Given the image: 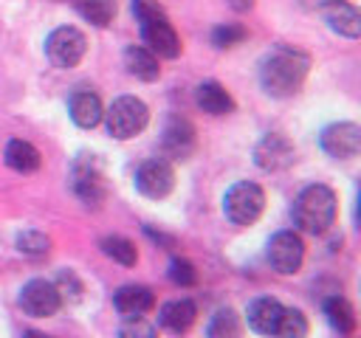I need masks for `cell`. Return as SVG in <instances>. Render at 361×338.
Instances as JSON below:
<instances>
[{
    "mask_svg": "<svg viewBox=\"0 0 361 338\" xmlns=\"http://www.w3.org/2000/svg\"><path fill=\"white\" fill-rule=\"evenodd\" d=\"M307 68H310V59L302 51L279 45L259 62V84L274 99L293 96L302 87V82L307 76Z\"/></svg>",
    "mask_w": 361,
    "mask_h": 338,
    "instance_id": "cell-1",
    "label": "cell"
},
{
    "mask_svg": "<svg viewBox=\"0 0 361 338\" xmlns=\"http://www.w3.org/2000/svg\"><path fill=\"white\" fill-rule=\"evenodd\" d=\"M133 14L141 25V37L147 42V48L155 54V56H164V59H175L180 54V37L175 34L166 11L155 3V0H133Z\"/></svg>",
    "mask_w": 361,
    "mask_h": 338,
    "instance_id": "cell-2",
    "label": "cell"
},
{
    "mask_svg": "<svg viewBox=\"0 0 361 338\" xmlns=\"http://www.w3.org/2000/svg\"><path fill=\"white\" fill-rule=\"evenodd\" d=\"M293 223L307 234H324L336 223V192L324 183H310L293 203Z\"/></svg>",
    "mask_w": 361,
    "mask_h": 338,
    "instance_id": "cell-3",
    "label": "cell"
},
{
    "mask_svg": "<svg viewBox=\"0 0 361 338\" xmlns=\"http://www.w3.org/2000/svg\"><path fill=\"white\" fill-rule=\"evenodd\" d=\"M265 208V192L251 183V180H237L234 186L226 189V197H223V214L228 223L234 225H251L259 220Z\"/></svg>",
    "mask_w": 361,
    "mask_h": 338,
    "instance_id": "cell-4",
    "label": "cell"
},
{
    "mask_svg": "<svg viewBox=\"0 0 361 338\" xmlns=\"http://www.w3.org/2000/svg\"><path fill=\"white\" fill-rule=\"evenodd\" d=\"M104 121H107V132H110L113 138L127 141V138L138 135V132L147 127L149 110H147V104H144L141 99H135V96H118V99L107 107Z\"/></svg>",
    "mask_w": 361,
    "mask_h": 338,
    "instance_id": "cell-5",
    "label": "cell"
},
{
    "mask_svg": "<svg viewBox=\"0 0 361 338\" xmlns=\"http://www.w3.org/2000/svg\"><path fill=\"white\" fill-rule=\"evenodd\" d=\"M71 189L73 194L87 203V206H99L107 194V183H104V169L99 163L96 155H76L71 163Z\"/></svg>",
    "mask_w": 361,
    "mask_h": 338,
    "instance_id": "cell-6",
    "label": "cell"
},
{
    "mask_svg": "<svg viewBox=\"0 0 361 338\" xmlns=\"http://www.w3.org/2000/svg\"><path fill=\"white\" fill-rule=\"evenodd\" d=\"M85 51H87V39L73 25H59L45 39V56H48V62L54 68H62V70L79 65L82 56H85Z\"/></svg>",
    "mask_w": 361,
    "mask_h": 338,
    "instance_id": "cell-7",
    "label": "cell"
},
{
    "mask_svg": "<svg viewBox=\"0 0 361 338\" xmlns=\"http://www.w3.org/2000/svg\"><path fill=\"white\" fill-rule=\"evenodd\" d=\"M135 189L149 200H164L175 189V169L166 158H149L135 169Z\"/></svg>",
    "mask_w": 361,
    "mask_h": 338,
    "instance_id": "cell-8",
    "label": "cell"
},
{
    "mask_svg": "<svg viewBox=\"0 0 361 338\" xmlns=\"http://www.w3.org/2000/svg\"><path fill=\"white\" fill-rule=\"evenodd\" d=\"M319 144L336 161L355 158L361 152V127L355 121H336V124H330V127L322 130Z\"/></svg>",
    "mask_w": 361,
    "mask_h": 338,
    "instance_id": "cell-9",
    "label": "cell"
},
{
    "mask_svg": "<svg viewBox=\"0 0 361 338\" xmlns=\"http://www.w3.org/2000/svg\"><path fill=\"white\" fill-rule=\"evenodd\" d=\"M305 259V242L296 231H276L268 242V262L276 273H296Z\"/></svg>",
    "mask_w": 361,
    "mask_h": 338,
    "instance_id": "cell-10",
    "label": "cell"
},
{
    "mask_svg": "<svg viewBox=\"0 0 361 338\" xmlns=\"http://www.w3.org/2000/svg\"><path fill=\"white\" fill-rule=\"evenodd\" d=\"M195 127L192 121L180 118V115H172L161 132V149H164V158L166 161H186L192 152H195Z\"/></svg>",
    "mask_w": 361,
    "mask_h": 338,
    "instance_id": "cell-11",
    "label": "cell"
},
{
    "mask_svg": "<svg viewBox=\"0 0 361 338\" xmlns=\"http://www.w3.org/2000/svg\"><path fill=\"white\" fill-rule=\"evenodd\" d=\"M20 307H23V313H28L34 318H48L62 307V301H59V296H56L51 282L31 279L20 290Z\"/></svg>",
    "mask_w": 361,
    "mask_h": 338,
    "instance_id": "cell-12",
    "label": "cell"
},
{
    "mask_svg": "<svg viewBox=\"0 0 361 338\" xmlns=\"http://www.w3.org/2000/svg\"><path fill=\"white\" fill-rule=\"evenodd\" d=\"M293 161V144L282 132H268L254 146V163L265 172H279Z\"/></svg>",
    "mask_w": 361,
    "mask_h": 338,
    "instance_id": "cell-13",
    "label": "cell"
},
{
    "mask_svg": "<svg viewBox=\"0 0 361 338\" xmlns=\"http://www.w3.org/2000/svg\"><path fill=\"white\" fill-rule=\"evenodd\" d=\"M155 304V296L144 284H124L113 293V307L121 318H141Z\"/></svg>",
    "mask_w": 361,
    "mask_h": 338,
    "instance_id": "cell-14",
    "label": "cell"
},
{
    "mask_svg": "<svg viewBox=\"0 0 361 338\" xmlns=\"http://www.w3.org/2000/svg\"><path fill=\"white\" fill-rule=\"evenodd\" d=\"M195 318H197V307H195L192 299H175V301H166V304L161 307V313H158L161 327H164L166 332H172V335H183V332H189L192 324H195Z\"/></svg>",
    "mask_w": 361,
    "mask_h": 338,
    "instance_id": "cell-15",
    "label": "cell"
},
{
    "mask_svg": "<svg viewBox=\"0 0 361 338\" xmlns=\"http://www.w3.org/2000/svg\"><path fill=\"white\" fill-rule=\"evenodd\" d=\"M324 20L330 25V31L347 37V39H358L361 37V14L355 6L344 3V0H333L324 6Z\"/></svg>",
    "mask_w": 361,
    "mask_h": 338,
    "instance_id": "cell-16",
    "label": "cell"
},
{
    "mask_svg": "<svg viewBox=\"0 0 361 338\" xmlns=\"http://www.w3.org/2000/svg\"><path fill=\"white\" fill-rule=\"evenodd\" d=\"M68 113L73 118V124L90 130L96 127L102 118H104V107H102V99L93 93V90H76L71 93L68 99Z\"/></svg>",
    "mask_w": 361,
    "mask_h": 338,
    "instance_id": "cell-17",
    "label": "cell"
},
{
    "mask_svg": "<svg viewBox=\"0 0 361 338\" xmlns=\"http://www.w3.org/2000/svg\"><path fill=\"white\" fill-rule=\"evenodd\" d=\"M279 315H282V304H279L276 299H271V296L254 299V301L248 304V313H245L248 327H251L257 335H268V338H271V332H274Z\"/></svg>",
    "mask_w": 361,
    "mask_h": 338,
    "instance_id": "cell-18",
    "label": "cell"
},
{
    "mask_svg": "<svg viewBox=\"0 0 361 338\" xmlns=\"http://www.w3.org/2000/svg\"><path fill=\"white\" fill-rule=\"evenodd\" d=\"M124 68L130 76H135L141 82H155L161 76L158 56L144 45H127L124 48Z\"/></svg>",
    "mask_w": 361,
    "mask_h": 338,
    "instance_id": "cell-19",
    "label": "cell"
},
{
    "mask_svg": "<svg viewBox=\"0 0 361 338\" xmlns=\"http://www.w3.org/2000/svg\"><path fill=\"white\" fill-rule=\"evenodd\" d=\"M195 101L209 115H226V113L234 110V99H231V93L220 82H203V84H197Z\"/></svg>",
    "mask_w": 361,
    "mask_h": 338,
    "instance_id": "cell-20",
    "label": "cell"
},
{
    "mask_svg": "<svg viewBox=\"0 0 361 338\" xmlns=\"http://www.w3.org/2000/svg\"><path fill=\"white\" fill-rule=\"evenodd\" d=\"M3 158H6V163H8L14 172H23V175L37 172V169H39V163H42L39 149H37L34 144L23 141V138H11V141L6 144Z\"/></svg>",
    "mask_w": 361,
    "mask_h": 338,
    "instance_id": "cell-21",
    "label": "cell"
},
{
    "mask_svg": "<svg viewBox=\"0 0 361 338\" xmlns=\"http://www.w3.org/2000/svg\"><path fill=\"white\" fill-rule=\"evenodd\" d=\"M324 315H327V321H330V327L336 332H341V335H353L355 332V310H353V304L347 299H341V296L327 299L324 301Z\"/></svg>",
    "mask_w": 361,
    "mask_h": 338,
    "instance_id": "cell-22",
    "label": "cell"
},
{
    "mask_svg": "<svg viewBox=\"0 0 361 338\" xmlns=\"http://www.w3.org/2000/svg\"><path fill=\"white\" fill-rule=\"evenodd\" d=\"M99 248L104 251V256H110L113 262L124 265V268H133L138 262V251H135V242L127 239V237H118V234H110L99 242Z\"/></svg>",
    "mask_w": 361,
    "mask_h": 338,
    "instance_id": "cell-23",
    "label": "cell"
},
{
    "mask_svg": "<svg viewBox=\"0 0 361 338\" xmlns=\"http://www.w3.org/2000/svg\"><path fill=\"white\" fill-rule=\"evenodd\" d=\"M307 318L296 307H282V315L271 332V338H307Z\"/></svg>",
    "mask_w": 361,
    "mask_h": 338,
    "instance_id": "cell-24",
    "label": "cell"
},
{
    "mask_svg": "<svg viewBox=\"0 0 361 338\" xmlns=\"http://www.w3.org/2000/svg\"><path fill=\"white\" fill-rule=\"evenodd\" d=\"M240 332H243V324L231 307L217 310L206 327V338H240Z\"/></svg>",
    "mask_w": 361,
    "mask_h": 338,
    "instance_id": "cell-25",
    "label": "cell"
},
{
    "mask_svg": "<svg viewBox=\"0 0 361 338\" xmlns=\"http://www.w3.org/2000/svg\"><path fill=\"white\" fill-rule=\"evenodd\" d=\"M76 11L96 28H107L116 17V3L113 0H79Z\"/></svg>",
    "mask_w": 361,
    "mask_h": 338,
    "instance_id": "cell-26",
    "label": "cell"
},
{
    "mask_svg": "<svg viewBox=\"0 0 361 338\" xmlns=\"http://www.w3.org/2000/svg\"><path fill=\"white\" fill-rule=\"evenodd\" d=\"M51 284H54V290H56L62 304H76L82 299V293H85V287H82V282H79V276L73 270H62L56 276V282H51Z\"/></svg>",
    "mask_w": 361,
    "mask_h": 338,
    "instance_id": "cell-27",
    "label": "cell"
},
{
    "mask_svg": "<svg viewBox=\"0 0 361 338\" xmlns=\"http://www.w3.org/2000/svg\"><path fill=\"white\" fill-rule=\"evenodd\" d=\"M17 251L28 254V256H42V254L51 251V239L37 228H25V231L17 234Z\"/></svg>",
    "mask_w": 361,
    "mask_h": 338,
    "instance_id": "cell-28",
    "label": "cell"
},
{
    "mask_svg": "<svg viewBox=\"0 0 361 338\" xmlns=\"http://www.w3.org/2000/svg\"><path fill=\"white\" fill-rule=\"evenodd\" d=\"M245 37H248V31L240 23H223L212 31V45L214 48H231V45H240Z\"/></svg>",
    "mask_w": 361,
    "mask_h": 338,
    "instance_id": "cell-29",
    "label": "cell"
},
{
    "mask_svg": "<svg viewBox=\"0 0 361 338\" xmlns=\"http://www.w3.org/2000/svg\"><path fill=\"white\" fill-rule=\"evenodd\" d=\"M169 279L178 287H195L197 284V270L189 259H172L169 262Z\"/></svg>",
    "mask_w": 361,
    "mask_h": 338,
    "instance_id": "cell-30",
    "label": "cell"
},
{
    "mask_svg": "<svg viewBox=\"0 0 361 338\" xmlns=\"http://www.w3.org/2000/svg\"><path fill=\"white\" fill-rule=\"evenodd\" d=\"M118 338H158V330L144 318H124L118 327Z\"/></svg>",
    "mask_w": 361,
    "mask_h": 338,
    "instance_id": "cell-31",
    "label": "cell"
},
{
    "mask_svg": "<svg viewBox=\"0 0 361 338\" xmlns=\"http://www.w3.org/2000/svg\"><path fill=\"white\" fill-rule=\"evenodd\" d=\"M144 234L152 239V242H158V245H164V248H175V237H166V234H161V231H152L149 225L144 228Z\"/></svg>",
    "mask_w": 361,
    "mask_h": 338,
    "instance_id": "cell-32",
    "label": "cell"
},
{
    "mask_svg": "<svg viewBox=\"0 0 361 338\" xmlns=\"http://www.w3.org/2000/svg\"><path fill=\"white\" fill-rule=\"evenodd\" d=\"M228 3H231V8H237V11H245V8L254 6V0H228Z\"/></svg>",
    "mask_w": 361,
    "mask_h": 338,
    "instance_id": "cell-33",
    "label": "cell"
},
{
    "mask_svg": "<svg viewBox=\"0 0 361 338\" xmlns=\"http://www.w3.org/2000/svg\"><path fill=\"white\" fill-rule=\"evenodd\" d=\"M23 338H48L45 332H39V330H25L23 332Z\"/></svg>",
    "mask_w": 361,
    "mask_h": 338,
    "instance_id": "cell-34",
    "label": "cell"
}]
</instances>
